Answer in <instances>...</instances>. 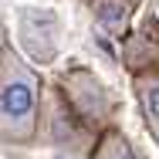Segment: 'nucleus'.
Returning a JSON list of instances; mask_svg holds the SVG:
<instances>
[{
    "mask_svg": "<svg viewBox=\"0 0 159 159\" xmlns=\"http://www.w3.org/2000/svg\"><path fill=\"white\" fill-rule=\"evenodd\" d=\"M41 129V78L10 41L0 48V135L3 142L27 146Z\"/></svg>",
    "mask_w": 159,
    "mask_h": 159,
    "instance_id": "f257e3e1",
    "label": "nucleus"
},
{
    "mask_svg": "<svg viewBox=\"0 0 159 159\" xmlns=\"http://www.w3.org/2000/svg\"><path fill=\"white\" fill-rule=\"evenodd\" d=\"M92 159H139V152L132 149V142H129L119 129L108 125L105 132H98L95 149H92Z\"/></svg>",
    "mask_w": 159,
    "mask_h": 159,
    "instance_id": "39448f33",
    "label": "nucleus"
},
{
    "mask_svg": "<svg viewBox=\"0 0 159 159\" xmlns=\"http://www.w3.org/2000/svg\"><path fill=\"white\" fill-rule=\"evenodd\" d=\"M132 3H135V7H139V3H142V0H132Z\"/></svg>",
    "mask_w": 159,
    "mask_h": 159,
    "instance_id": "423d86ee",
    "label": "nucleus"
},
{
    "mask_svg": "<svg viewBox=\"0 0 159 159\" xmlns=\"http://www.w3.org/2000/svg\"><path fill=\"white\" fill-rule=\"evenodd\" d=\"M132 88H135V102H139L142 122L149 129V135L159 142V68L135 71L132 75Z\"/></svg>",
    "mask_w": 159,
    "mask_h": 159,
    "instance_id": "20e7f679",
    "label": "nucleus"
},
{
    "mask_svg": "<svg viewBox=\"0 0 159 159\" xmlns=\"http://www.w3.org/2000/svg\"><path fill=\"white\" fill-rule=\"evenodd\" d=\"M85 3H88V0H85Z\"/></svg>",
    "mask_w": 159,
    "mask_h": 159,
    "instance_id": "0eeeda50",
    "label": "nucleus"
},
{
    "mask_svg": "<svg viewBox=\"0 0 159 159\" xmlns=\"http://www.w3.org/2000/svg\"><path fill=\"white\" fill-rule=\"evenodd\" d=\"M88 10H92L95 24L108 34V37H115V41H125L129 37L132 10H135L132 0H88Z\"/></svg>",
    "mask_w": 159,
    "mask_h": 159,
    "instance_id": "7ed1b4c3",
    "label": "nucleus"
},
{
    "mask_svg": "<svg viewBox=\"0 0 159 159\" xmlns=\"http://www.w3.org/2000/svg\"><path fill=\"white\" fill-rule=\"evenodd\" d=\"M58 98L68 105V112L88 129V132H105V122L112 115V98L105 92V85L98 81L88 68H71L61 75V88Z\"/></svg>",
    "mask_w": 159,
    "mask_h": 159,
    "instance_id": "f03ea898",
    "label": "nucleus"
}]
</instances>
